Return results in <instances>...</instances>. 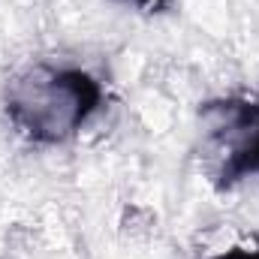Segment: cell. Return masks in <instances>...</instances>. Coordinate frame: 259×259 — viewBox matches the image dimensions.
<instances>
[{
    "label": "cell",
    "instance_id": "cell-1",
    "mask_svg": "<svg viewBox=\"0 0 259 259\" xmlns=\"http://www.w3.org/2000/svg\"><path fill=\"white\" fill-rule=\"evenodd\" d=\"M103 106V84L81 66L33 64L3 94L9 124L33 145H64Z\"/></svg>",
    "mask_w": 259,
    "mask_h": 259
},
{
    "label": "cell",
    "instance_id": "cell-3",
    "mask_svg": "<svg viewBox=\"0 0 259 259\" xmlns=\"http://www.w3.org/2000/svg\"><path fill=\"white\" fill-rule=\"evenodd\" d=\"M208 259H259V250H253V247H229V250Z\"/></svg>",
    "mask_w": 259,
    "mask_h": 259
},
{
    "label": "cell",
    "instance_id": "cell-4",
    "mask_svg": "<svg viewBox=\"0 0 259 259\" xmlns=\"http://www.w3.org/2000/svg\"><path fill=\"white\" fill-rule=\"evenodd\" d=\"M136 3H139V6H163L166 0H136Z\"/></svg>",
    "mask_w": 259,
    "mask_h": 259
},
{
    "label": "cell",
    "instance_id": "cell-2",
    "mask_svg": "<svg viewBox=\"0 0 259 259\" xmlns=\"http://www.w3.org/2000/svg\"><path fill=\"white\" fill-rule=\"evenodd\" d=\"M202 145L214 184L229 190L259 175V103L244 97L211 100L199 109Z\"/></svg>",
    "mask_w": 259,
    "mask_h": 259
}]
</instances>
